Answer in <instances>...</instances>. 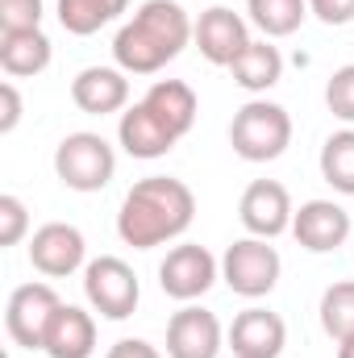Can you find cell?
<instances>
[{
  "mask_svg": "<svg viewBox=\"0 0 354 358\" xmlns=\"http://www.w3.org/2000/svg\"><path fill=\"white\" fill-rule=\"evenodd\" d=\"M292 238L309 255H334L351 242V213L334 200H304L292 217Z\"/></svg>",
  "mask_w": 354,
  "mask_h": 358,
  "instance_id": "13",
  "label": "cell"
},
{
  "mask_svg": "<svg viewBox=\"0 0 354 358\" xmlns=\"http://www.w3.org/2000/svg\"><path fill=\"white\" fill-rule=\"evenodd\" d=\"M321 329L342 346L354 338V279H338L321 292Z\"/></svg>",
  "mask_w": 354,
  "mask_h": 358,
  "instance_id": "24",
  "label": "cell"
},
{
  "mask_svg": "<svg viewBox=\"0 0 354 358\" xmlns=\"http://www.w3.org/2000/svg\"><path fill=\"white\" fill-rule=\"evenodd\" d=\"M55 176L71 192H104L117 176V150L100 134L76 129L55 146Z\"/></svg>",
  "mask_w": 354,
  "mask_h": 358,
  "instance_id": "4",
  "label": "cell"
},
{
  "mask_svg": "<svg viewBox=\"0 0 354 358\" xmlns=\"http://www.w3.org/2000/svg\"><path fill=\"white\" fill-rule=\"evenodd\" d=\"M292 217H296V208H292V196H288V187L279 179H255L238 200V221L246 225L250 238L271 242V238L288 234Z\"/></svg>",
  "mask_w": 354,
  "mask_h": 358,
  "instance_id": "10",
  "label": "cell"
},
{
  "mask_svg": "<svg viewBox=\"0 0 354 358\" xmlns=\"http://www.w3.org/2000/svg\"><path fill=\"white\" fill-rule=\"evenodd\" d=\"M217 279H221V263H217L204 246H196V242L171 246L167 259L159 263V287H163L171 300H179V304L200 300Z\"/></svg>",
  "mask_w": 354,
  "mask_h": 358,
  "instance_id": "8",
  "label": "cell"
},
{
  "mask_svg": "<svg viewBox=\"0 0 354 358\" xmlns=\"http://www.w3.org/2000/svg\"><path fill=\"white\" fill-rule=\"evenodd\" d=\"M225 342H229L234 358H279L288 346V325L279 313L250 304L234 317V325L225 329Z\"/></svg>",
  "mask_w": 354,
  "mask_h": 358,
  "instance_id": "14",
  "label": "cell"
},
{
  "mask_svg": "<svg viewBox=\"0 0 354 358\" xmlns=\"http://www.w3.org/2000/svg\"><path fill=\"white\" fill-rule=\"evenodd\" d=\"M196 217V196L176 176L138 179L117 208V238L134 250H155L187 234Z\"/></svg>",
  "mask_w": 354,
  "mask_h": 358,
  "instance_id": "1",
  "label": "cell"
},
{
  "mask_svg": "<svg viewBox=\"0 0 354 358\" xmlns=\"http://www.w3.org/2000/svg\"><path fill=\"white\" fill-rule=\"evenodd\" d=\"M50 38L42 29H8L0 34V71L8 80H34L50 67Z\"/></svg>",
  "mask_w": 354,
  "mask_h": 358,
  "instance_id": "18",
  "label": "cell"
},
{
  "mask_svg": "<svg viewBox=\"0 0 354 358\" xmlns=\"http://www.w3.org/2000/svg\"><path fill=\"white\" fill-rule=\"evenodd\" d=\"M250 25L263 29V38H288L304 25L309 0H246Z\"/></svg>",
  "mask_w": 354,
  "mask_h": 358,
  "instance_id": "22",
  "label": "cell"
},
{
  "mask_svg": "<svg viewBox=\"0 0 354 358\" xmlns=\"http://www.w3.org/2000/svg\"><path fill=\"white\" fill-rule=\"evenodd\" d=\"M192 42H196V50H200L213 67H234V59H238L255 38H250L246 17H238V13L225 8V4H213V8L200 13V21H196V29H192Z\"/></svg>",
  "mask_w": 354,
  "mask_h": 358,
  "instance_id": "11",
  "label": "cell"
},
{
  "mask_svg": "<svg viewBox=\"0 0 354 358\" xmlns=\"http://www.w3.org/2000/svg\"><path fill=\"white\" fill-rule=\"evenodd\" d=\"M192 17L179 0H142L113 38V59L125 76H155L192 42Z\"/></svg>",
  "mask_w": 354,
  "mask_h": 358,
  "instance_id": "2",
  "label": "cell"
},
{
  "mask_svg": "<svg viewBox=\"0 0 354 358\" xmlns=\"http://www.w3.org/2000/svg\"><path fill=\"white\" fill-rule=\"evenodd\" d=\"M42 29V0H0V34Z\"/></svg>",
  "mask_w": 354,
  "mask_h": 358,
  "instance_id": "27",
  "label": "cell"
},
{
  "mask_svg": "<svg viewBox=\"0 0 354 358\" xmlns=\"http://www.w3.org/2000/svg\"><path fill=\"white\" fill-rule=\"evenodd\" d=\"M283 275V259L267 238H238L221 255V279L242 300H263Z\"/></svg>",
  "mask_w": 354,
  "mask_h": 358,
  "instance_id": "5",
  "label": "cell"
},
{
  "mask_svg": "<svg viewBox=\"0 0 354 358\" xmlns=\"http://www.w3.org/2000/svg\"><path fill=\"white\" fill-rule=\"evenodd\" d=\"M309 13L321 25H346L354 21V0H309Z\"/></svg>",
  "mask_w": 354,
  "mask_h": 358,
  "instance_id": "28",
  "label": "cell"
},
{
  "mask_svg": "<svg viewBox=\"0 0 354 358\" xmlns=\"http://www.w3.org/2000/svg\"><path fill=\"white\" fill-rule=\"evenodd\" d=\"M338 358H354V338H351V342H342V346H338Z\"/></svg>",
  "mask_w": 354,
  "mask_h": 358,
  "instance_id": "31",
  "label": "cell"
},
{
  "mask_svg": "<svg viewBox=\"0 0 354 358\" xmlns=\"http://www.w3.org/2000/svg\"><path fill=\"white\" fill-rule=\"evenodd\" d=\"M59 304H63L59 292H55L50 283H42V279L13 287V296H8V304H4V329H8V338H13L21 350H42L46 325H50V317L59 313Z\"/></svg>",
  "mask_w": 354,
  "mask_h": 358,
  "instance_id": "7",
  "label": "cell"
},
{
  "mask_svg": "<svg viewBox=\"0 0 354 358\" xmlns=\"http://www.w3.org/2000/svg\"><path fill=\"white\" fill-rule=\"evenodd\" d=\"M142 104L163 121V129L171 134V138H183L192 125H196V113H200V104H196V92L187 88L183 80H155L150 92L142 96Z\"/></svg>",
  "mask_w": 354,
  "mask_h": 358,
  "instance_id": "19",
  "label": "cell"
},
{
  "mask_svg": "<svg viewBox=\"0 0 354 358\" xmlns=\"http://www.w3.org/2000/svg\"><path fill=\"white\" fill-rule=\"evenodd\" d=\"M29 234V208L21 196H0V246H17Z\"/></svg>",
  "mask_w": 354,
  "mask_h": 358,
  "instance_id": "26",
  "label": "cell"
},
{
  "mask_svg": "<svg viewBox=\"0 0 354 358\" xmlns=\"http://www.w3.org/2000/svg\"><path fill=\"white\" fill-rule=\"evenodd\" d=\"M117 142H121V150H125L129 159H142V163L163 159L167 150H176V138L163 129V121H159L142 100L121 113V121H117Z\"/></svg>",
  "mask_w": 354,
  "mask_h": 358,
  "instance_id": "16",
  "label": "cell"
},
{
  "mask_svg": "<svg viewBox=\"0 0 354 358\" xmlns=\"http://www.w3.org/2000/svg\"><path fill=\"white\" fill-rule=\"evenodd\" d=\"M321 179L334 192L354 196V125L325 138V146H321Z\"/></svg>",
  "mask_w": 354,
  "mask_h": 358,
  "instance_id": "23",
  "label": "cell"
},
{
  "mask_svg": "<svg viewBox=\"0 0 354 358\" xmlns=\"http://www.w3.org/2000/svg\"><path fill=\"white\" fill-rule=\"evenodd\" d=\"M104 358H163V355H159V346H150L146 338H121V342L108 346Z\"/></svg>",
  "mask_w": 354,
  "mask_h": 358,
  "instance_id": "30",
  "label": "cell"
},
{
  "mask_svg": "<svg viewBox=\"0 0 354 358\" xmlns=\"http://www.w3.org/2000/svg\"><path fill=\"white\" fill-rule=\"evenodd\" d=\"M229 76L242 92H267L283 80V55H279V46H271V38H259L234 59Z\"/></svg>",
  "mask_w": 354,
  "mask_h": 358,
  "instance_id": "20",
  "label": "cell"
},
{
  "mask_svg": "<svg viewBox=\"0 0 354 358\" xmlns=\"http://www.w3.org/2000/svg\"><path fill=\"white\" fill-rule=\"evenodd\" d=\"M42 350L50 358H92L96 350V321L80 304H59V313L46 325Z\"/></svg>",
  "mask_w": 354,
  "mask_h": 358,
  "instance_id": "17",
  "label": "cell"
},
{
  "mask_svg": "<svg viewBox=\"0 0 354 358\" xmlns=\"http://www.w3.org/2000/svg\"><path fill=\"white\" fill-rule=\"evenodd\" d=\"M84 259H88V242H84V234H80L76 225H67V221H46V225L34 229V238H29V263H34L38 275H46V279H67V275H76L80 267H88Z\"/></svg>",
  "mask_w": 354,
  "mask_h": 358,
  "instance_id": "9",
  "label": "cell"
},
{
  "mask_svg": "<svg viewBox=\"0 0 354 358\" xmlns=\"http://www.w3.org/2000/svg\"><path fill=\"white\" fill-rule=\"evenodd\" d=\"M225 350V329L217 313L183 304L167 321V358H217Z\"/></svg>",
  "mask_w": 354,
  "mask_h": 358,
  "instance_id": "12",
  "label": "cell"
},
{
  "mask_svg": "<svg viewBox=\"0 0 354 358\" xmlns=\"http://www.w3.org/2000/svg\"><path fill=\"white\" fill-rule=\"evenodd\" d=\"M125 8L129 0H59V25L76 38H88L108 21H117Z\"/></svg>",
  "mask_w": 354,
  "mask_h": 358,
  "instance_id": "21",
  "label": "cell"
},
{
  "mask_svg": "<svg viewBox=\"0 0 354 358\" xmlns=\"http://www.w3.org/2000/svg\"><path fill=\"white\" fill-rule=\"evenodd\" d=\"M0 104H4V113H0V134H13L17 121H21V92H17L13 80L0 84Z\"/></svg>",
  "mask_w": 354,
  "mask_h": 358,
  "instance_id": "29",
  "label": "cell"
},
{
  "mask_svg": "<svg viewBox=\"0 0 354 358\" xmlns=\"http://www.w3.org/2000/svg\"><path fill=\"white\" fill-rule=\"evenodd\" d=\"M325 104H330V113H334L338 121L354 125V63L338 67V71L330 76V84H325Z\"/></svg>",
  "mask_w": 354,
  "mask_h": 358,
  "instance_id": "25",
  "label": "cell"
},
{
  "mask_svg": "<svg viewBox=\"0 0 354 358\" xmlns=\"http://www.w3.org/2000/svg\"><path fill=\"white\" fill-rule=\"evenodd\" d=\"M84 296H88L92 313H100L104 321H125L138 313L142 287H138V275L125 259L100 255L84 267Z\"/></svg>",
  "mask_w": 354,
  "mask_h": 358,
  "instance_id": "6",
  "label": "cell"
},
{
  "mask_svg": "<svg viewBox=\"0 0 354 358\" xmlns=\"http://www.w3.org/2000/svg\"><path fill=\"white\" fill-rule=\"evenodd\" d=\"M71 100L88 117H108L129 104V80L121 67H84L71 80Z\"/></svg>",
  "mask_w": 354,
  "mask_h": 358,
  "instance_id": "15",
  "label": "cell"
},
{
  "mask_svg": "<svg viewBox=\"0 0 354 358\" xmlns=\"http://www.w3.org/2000/svg\"><path fill=\"white\" fill-rule=\"evenodd\" d=\"M229 146L246 163H271L292 146V117L275 100H246L229 121Z\"/></svg>",
  "mask_w": 354,
  "mask_h": 358,
  "instance_id": "3",
  "label": "cell"
}]
</instances>
